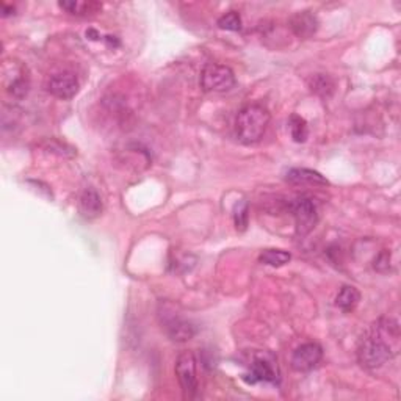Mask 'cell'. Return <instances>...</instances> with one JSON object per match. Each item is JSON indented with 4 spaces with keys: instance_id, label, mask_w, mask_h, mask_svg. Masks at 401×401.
Masks as SVG:
<instances>
[{
    "instance_id": "4",
    "label": "cell",
    "mask_w": 401,
    "mask_h": 401,
    "mask_svg": "<svg viewBox=\"0 0 401 401\" xmlns=\"http://www.w3.org/2000/svg\"><path fill=\"white\" fill-rule=\"evenodd\" d=\"M235 85V74L226 65H216V63H209L202 69L201 74V87L209 93H224Z\"/></svg>"
},
{
    "instance_id": "21",
    "label": "cell",
    "mask_w": 401,
    "mask_h": 401,
    "mask_svg": "<svg viewBox=\"0 0 401 401\" xmlns=\"http://www.w3.org/2000/svg\"><path fill=\"white\" fill-rule=\"evenodd\" d=\"M389 260H390L389 251H383L381 254H378V257L375 259V264H373V266H375L376 271L384 273L389 270Z\"/></svg>"
},
{
    "instance_id": "10",
    "label": "cell",
    "mask_w": 401,
    "mask_h": 401,
    "mask_svg": "<svg viewBox=\"0 0 401 401\" xmlns=\"http://www.w3.org/2000/svg\"><path fill=\"white\" fill-rule=\"evenodd\" d=\"M245 381L248 384L256 383H276L278 381V369L270 359L256 357L251 364V369L248 375H245Z\"/></svg>"
},
{
    "instance_id": "1",
    "label": "cell",
    "mask_w": 401,
    "mask_h": 401,
    "mask_svg": "<svg viewBox=\"0 0 401 401\" xmlns=\"http://www.w3.org/2000/svg\"><path fill=\"white\" fill-rule=\"evenodd\" d=\"M400 350V326L393 319L373 323L357 347V361L364 369H379L397 356Z\"/></svg>"
},
{
    "instance_id": "14",
    "label": "cell",
    "mask_w": 401,
    "mask_h": 401,
    "mask_svg": "<svg viewBox=\"0 0 401 401\" xmlns=\"http://www.w3.org/2000/svg\"><path fill=\"white\" fill-rule=\"evenodd\" d=\"M361 301V293L353 285H343L335 297V306L343 312H353Z\"/></svg>"
},
{
    "instance_id": "7",
    "label": "cell",
    "mask_w": 401,
    "mask_h": 401,
    "mask_svg": "<svg viewBox=\"0 0 401 401\" xmlns=\"http://www.w3.org/2000/svg\"><path fill=\"white\" fill-rule=\"evenodd\" d=\"M160 315H164L161 325H164L166 335L170 337L173 342L182 343V342L193 339V337L196 335V326L190 320L184 319V316L175 315V314L168 315L166 312L160 314Z\"/></svg>"
},
{
    "instance_id": "9",
    "label": "cell",
    "mask_w": 401,
    "mask_h": 401,
    "mask_svg": "<svg viewBox=\"0 0 401 401\" xmlns=\"http://www.w3.org/2000/svg\"><path fill=\"white\" fill-rule=\"evenodd\" d=\"M49 93L58 99H73L79 91V80L73 73H60L51 77L47 83Z\"/></svg>"
},
{
    "instance_id": "5",
    "label": "cell",
    "mask_w": 401,
    "mask_h": 401,
    "mask_svg": "<svg viewBox=\"0 0 401 401\" xmlns=\"http://www.w3.org/2000/svg\"><path fill=\"white\" fill-rule=\"evenodd\" d=\"M196 364L198 362H196V357L192 351H184V353L179 354L174 365L175 376L179 379L185 398H195L198 395L199 383L198 373H196Z\"/></svg>"
},
{
    "instance_id": "13",
    "label": "cell",
    "mask_w": 401,
    "mask_h": 401,
    "mask_svg": "<svg viewBox=\"0 0 401 401\" xmlns=\"http://www.w3.org/2000/svg\"><path fill=\"white\" fill-rule=\"evenodd\" d=\"M79 210L82 216L87 218V220H94V218L102 214L104 204L99 193H97L94 188H87L85 192L82 193L79 199Z\"/></svg>"
},
{
    "instance_id": "8",
    "label": "cell",
    "mask_w": 401,
    "mask_h": 401,
    "mask_svg": "<svg viewBox=\"0 0 401 401\" xmlns=\"http://www.w3.org/2000/svg\"><path fill=\"white\" fill-rule=\"evenodd\" d=\"M4 66L10 69L13 75H4L5 90L8 91L13 97H16V99H23V97H25L27 93H29L30 88V79L29 75L25 74L24 66H20L16 61H6Z\"/></svg>"
},
{
    "instance_id": "16",
    "label": "cell",
    "mask_w": 401,
    "mask_h": 401,
    "mask_svg": "<svg viewBox=\"0 0 401 401\" xmlns=\"http://www.w3.org/2000/svg\"><path fill=\"white\" fill-rule=\"evenodd\" d=\"M292 254L283 249H265L262 254L259 256V260L265 265L274 266V269H279V266H284L290 262Z\"/></svg>"
},
{
    "instance_id": "17",
    "label": "cell",
    "mask_w": 401,
    "mask_h": 401,
    "mask_svg": "<svg viewBox=\"0 0 401 401\" xmlns=\"http://www.w3.org/2000/svg\"><path fill=\"white\" fill-rule=\"evenodd\" d=\"M309 87H311L314 93H316L321 97H329L334 93V82L325 74L314 75L311 82H309Z\"/></svg>"
},
{
    "instance_id": "11",
    "label": "cell",
    "mask_w": 401,
    "mask_h": 401,
    "mask_svg": "<svg viewBox=\"0 0 401 401\" xmlns=\"http://www.w3.org/2000/svg\"><path fill=\"white\" fill-rule=\"evenodd\" d=\"M319 18L312 11H298L290 18V29L301 39L314 37L319 30Z\"/></svg>"
},
{
    "instance_id": "6",
    "label": "cell",
    "mask_w": 401,
    "mask_h": 401,
    "mask_svg": "<svg viewBox=\"0 0 401 401\" xmlns=\"http://www.w3.org/2000/svg\"><path fill=\"white\" fill-rule=\"evenodd\" d=\"M321 357H323V348L319 343L315 342L304 343L293 351L290 361L292 369L295 371H301V373L311 371L320 364Z\"/></svg>"
},
{
    "instance_id": "18",
    "label": "cell",
    "mask_w": 401,
    "mask_h": 401,
    "mask_svg": "<svg viewBox=\"0 0 401 401\" xmlns=\"http://www.w3.org/2000/svg\"><path fill=\"white\" fill-rule=\"evenodd\" d=\"M288 124H290V133H292L293 142L304 143L307 140V135H309V128H307L306 119L298 116V115H292Z\"/></svg>"
},
{
    "instance_id": "3",
    "label": "cell",
    "mask_w": 401,
    "mask_h": 401,
    "mask_svg": "<svg viewBox=\"0 0 401 401\" xmlns=\"http://www.w3.org/2000/svg\"><path fill=\"white\" fill-rule=\"evenodd\" d=\"M288 210L295 218L297 234L300 237L311 234L319 223V210H316L315 202L307 196H300L288 204Z\"/></svg>"
},
{
    "instance_id": "22",
    "label": "cell",
    "mask_w": 401,
    "mask_h": 401,
    "mask_svg": "<svg viewBox=\"0 0 401 401\" xmlns=\"http://www.w3.org/2000/svg\"><path fill=\"white\" fill-rule=\"evenodd\" d=\"M10 15H15V6H8L6 4H2V16L6 18Z\"/></svg>"
},
{
    "instance_id": "2",
    "label": "cell",
    "mask_w": 401,
    "mask_h": 401,
    "mask_svg": "<svg viewBox=\"0 0 401 401\" xmlns=\"http://www.w3.org/2000/svg\"><path fill=\"white\" fill-rule=\"evenodd\" d=\"M270 124L269 110L262 105L251 104L238 111L235 119L237 137L245 144L257 143Z\"/></svg>"
},
{
    "instance_id": "12",
    "label": "cell",
    "mask_w": 401,
    "mask_h": 401,
    "mask_svg": "<svg viewBox=\"0 0 401 401\" xmlns=\"http://www.w3.org/2000/svg\"><path fill=\"white\" fill-rule=\"evenodd\" d=\"M285 180L293 185H329L325 175L309 168H292L287 171Z\"/></svg>"
},
{
    "instance_id": "15",
    "label": "cell",
    "mask_w": 401,
    "mask_h": 401,
    "mask_svg": "<svg viewBox=\"0 0 401 401\" xmlns=\"http://www.w3.org/2000/svg\"><path fill=\"white\" fill-rule=\"evenodd\" d=\"M58 6L73 16H91L102 8V5L96 2H79V0H66L60 2Z\"/></svg>"
},
{
    "instance_id": "20",
    "label": "cell",
    "mask_w": 401,
    "mask_h": 401,
    "mask_svg": "<svg viewBox=\"0 0 401 401\" xmlns=\"http://www.w3.org/2000/svg\"><path fill=\"white\" fill-rule=\"evenodd\" d=\"M249 209L248 202L246 201H238L234 207V223L235 228L238 230H245L248 228V220H249Z\"/></svg>"
},
{
    "instance_id": "19",
    "label": "cell",
    "mask_w": 401,
    "mask_h": 401,
    "mask_svg": "<svg viewBox=\"0 0 401 401\" xmlns=\"http://www.w3.org/2000/svg\"><path fill=\"white\" fill-rule=\"evenodd\" d=\"M218 27L223 30L238 32L242 29V18L237 11H229L218 19Z\"/></svg>"
}]
</instances>
